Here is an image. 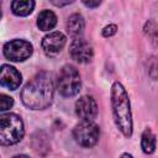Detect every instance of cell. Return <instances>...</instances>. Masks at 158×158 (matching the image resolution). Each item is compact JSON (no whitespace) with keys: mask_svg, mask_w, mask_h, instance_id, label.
<instances>
[{"mask_svg":"<svg viewBox=\"0 0 158 158\" xmlns=\"http://www.w3.org/2000/svg\"><path fill=\"white\" fill-rule=\"evenodd\" d=\"M83 4H84L85 6H89V7H96V6L100 5V1H99V0H98V1H86V0H84Z\"/></svg>","mask_w":158,"mask_h":158,"instance_id":"obj_17","label":"cell"},{"mask_svg":"<svg viewBox=\"0 0 158 158\" xmlns=\"http://www.w3.org/2000/svg\"><path fill=\"white\" fill-rule=\"evenodd\" d=\"M0 17H1V6H0Z\"/></svg>","mask_w":158,"mask_h":158,"instance_id":"obj_21","label":"cell"},{"mask_svg":"<svg viewBox=\"0 0 158 158\" xmlns=\"http://www.w3.org/2000/svg\"><path fill=\"white\" fill-rule=\"evenodd\" d=\"M99 133H100L99 127L91 121H83L78 123L73 131V136L75 141L80 146L86 148H90L96 144L99 139Z\"/></svg>","mask_w":158,"mask_h":158,"instance_id":"obj_5","label":"cell"},{"mask_svg":"<svg viewBox=\"0 0 158 158\" xmlns=\"http://www.w3.org/2000/svg\"><path fill=\"white\" fill-rule=\"evenodd\" d=\"M25 128L21 117L16 114L7 112L0 115V144L11 146L20 142L23 137Z\"/></svg>","mask_w":158,"mask_h":158,"instance_id":"obj_3","label":"cell"},{"mask_svg":"<svg viewBox=\"0 0 158 158\" xmlns=\"http://www.w3.org/2000/svg\"><path fill=\"white\" fill-rule=\"evenodd\" d=\"M52 4H54L56 6H63V5L72 4V1H64V2H60V1H52Z\"/></svg>","mask_w":158,"mask_h":158,"instance_id":"obj_18","label":"cell"},{"mask_svg":"<svg viewBox=\"0 0 158 158\" xmlns=\"http://www.w3.org/2000/svg\"><path fill=\"white\" fill-rule=\"evenodd\" d=\"M12 158H30V157L26 154H17V156H14Z\"/></svg>","mask_w":158,"mask_h":158,"instance_id":"obj_19","label":"cell"},{"mask_svg":"<svg viewBox=\"0 0 158 158\" xmlns=\"http://www.w3.org/2000/svg\"><path fill=\"white\" fill-rule=\"evenodd\" d=\"M141 147H142L143 152L147 153V154L153 153L154 149H156V136L149 128H146L144 132L142 133Z\"/></svg>","mask_w":158,"mask_h":158,"instance_id":"obj_14","label":"cell"},{"mask_svg":"<svg viewBox=\"0 0 158 158\" xmlns=\"http://www.w3.org/2000/svg\"><path fill=\"white\" fill-rule=\"evenodd\" d=\"M53 93L52 75L47 72H41L25 85L21 91V100L25 106L32 110H43L52 104Z\"/></svg>","mask_w":158,"mask_h":158,"instance_id":"obj_1","label":"cell"},{"mask_svg":"<svg viewBox=\"0 0 158 158\" xmlns=\"http://www.w3.org/2000/svg\"><path fill=\"white\" fill-rule=\"evenodd\" d=\"M33 52V47L25 40H12L4 46V56L12 62H23Z\"/></svg>","mask_w":158,"mask_h":158,"instance_id":"obj_6","label":"cell"},{"mask_svg":"<svg viewBox=\"0 0 158 158\" xmlns=\"http://www.w3.org/2000/svg\"><path fill=\"white\" fill-rule=\"evenodd\" d=\"M75 112L83 121H93L98 115V105L93 96H81L75 102Z\"/></svg>","mask_w":158,"mask_h":158,"instance_id":"obj_8","label":"cell"},{"mask_svg":"<svg viewBox=\"0 0 158 158\" xmlns=\"http://www.w3.org/2000/svg\"><path fill=\"white\" fill-rule=\"evenodd\" d=\"M69 54L74 60L79 63H88L93 58V48L83 38H75L70 43Z\"/></svg>","mask_w":158,"mask_h":158,"instance_id":"obj_7","label":"cell"},{"mask_svg":"<svg viewBox=\"0 0 158 158\" xmlns=\"http://www.w3.org/2000/svg\"><path fill=\"white\" fill-rule=\"evenodd\" d=\"M14 106V99L6 94H0V111H6Z\"/></svg>","mask_w":158,"mask_h":158,"instance_id":"obj_15","label":"cell"},{"mask_svg":"<svg viewBox=\"0 0 158 158\" xmlns=\"http://www.w3.org/2000/svg\"><path fill=\"white\" fill-rule=\"evenodd\" d=\"M22 81V77L20 72L10 65V64H4L0 67V85L10 89V90H16Z\"/></svg>","mask_w":158,"mask_h":158,"instance_id":"obj_9","label":"cell"},{"mask_svg":"<svg viewBox=\"0 0 158 158\" xmlns=\"http://www.w3.org/2000/svg\"><path fill=\"white\" fill-rule=\"evenodd\" d=\"M111 106L117 128L123 136L131 137L132 135V115L128 95L123 85L118 81L114 83L111 88Z\"/></svg>","mask_w":158,"mask_h":158,"instance_id":"obj_2","label":"cell"},{"mask_svg":"<svg viewBox=\"0 0 158 158\" xmlns=\"http://www.w3.org/2000/svg\"><path fill=\"white\" fill-rule=\"evenodd\" d=\"M80 85H81L80 75H79V72L77 70V68L70 64L64 65L60 69V72L58 74V79H57L58 91L63 96L70 98L79 93Z\"/></svg>","mask_w":158,"mask_h":158,"instance_id":"obj_4","label":"cell"},{"mask_svg":"<svg viewBox=\"0 0 158 158\" xmlns=\"http://www.w3.org/2000/svg\"><path fill=\"white\" fill-rule=\"evenodd\" d=\"M116 31H117L116 25H109V26H106V27L102 30V36H104V37H110V36L115 35Z\"/></svg>","mask_w":158,"mask_h":158,"instance_id":"obj_16","label":"cell"},{"mask_svg":"<svg viewBox=\"0 0 158 158\" xmlns=\"http://www.w3.org/2000/svg\"><path fill=\"white\" fill-rule=\"evenodd\" d=\"M57 23V16L51 10H43L37 16V26L41 31H49Z\"/></svg>","mask_w":158,"mask_h":158,"instance_id":"obj_12","label":"cell"},{"mask_svg":"<svg viewBox=\"0 0 158 158\" xmlns=\"http://www.w3.org/2000/svg\"><path fill=\"white\" fill-rule=\"evenodd\" d=\"M65 36L62 32H51L42 40V49L47 56H54L62 51L65 44Z\"/></svg>","mask_w":158,"mask_h":158,"instance_id":"obj_10","label":"cell"},{"mask_svg":"<svg viewBox=\"0 0 158 158\" xmlns=\"http://www.w3.org/2000/svg\"><path fill=\"white\" fill-rule=\"evenodd\" d=\"M121 158H133L131 154H128V153H123L122 156H121Z\"/></svg>","mask_w":158,"mask_h":158,"instance_id":"obj_20","label":"cell"},{"mask_svg":"<svg viewBox=\"0 0 158 158\" xmlns=\"http://www.w3.org/2000/svg\"><path fill=\"white\" fill-rule=\"evenodd\" d=\"M84 27H85V22H84V19H83L81 15H79V14H73V15L68 19L67 30H68V33H69L72 37L79 38V36L84 32Z\"/></svg>","mask_w":158,"mask_h":158,"instance_id":"obj_11","label":"cell"},{"mask_svg":"<svg viewBox=\"0 0 158 158\" xmlns=\"http://www.w3.org/2000/svg\"><path fill=\"white\" fill-rule=\"evenodd\" d=\"M35 9V1L32 0H15L11 2V10L17 16H27Z\"/></svg>","mask_w":158,"mask_h":158,"instance_id":"obj_13","label":"cell"}]
</instances>
